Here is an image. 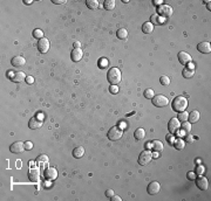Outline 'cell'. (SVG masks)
<instances>
[{
  "instance_id": "obj_43",
  "label": "cell",
  "mask_w": 211,
  "mask_h": 201,
  "mask_svg": "<svg viewBox=\"0 0 211 201\" xmlns=\"http://www.w3.org/2000/svg\"><path fill=\"white\" fill-rule=\"evenodd\" d=\"M195 178H196V173H195V172H189V173H188V179L194 180Z\"/></svg>"
},
{
  "instance_id": "obj_20",
  "label": "cell",
  "mask_w": 211,
  "mask_h": 201,
  "mask_svg": "<svg viewBox=\"0 0 211 201\" xmlns=\"http://www.w3.org/2000/svg\"><path fill=\"white\" fill-rule=\"evenodd\" d=\"M11 63H12V66H14V67H21V66H24V64L26 63V60H25L22 56H15V57L12 59Z\"/></svg>"
},
{
  "instance_id": "obj_4",
  "label": "cell",
  "mask_w": 211,
  "mask_h": 201,
  "mask_svg": "<svg viewBox=\"0 0 211 201\" xmlns=\"http://www.w3.org/2000/svg\"><path fill=\"white\" fill-rule=\"evenodd\" d=\"M151 159H153V153L149 150L142 151L140 153V157H139V164L140 165H147L150 163Z\"/></svg>"
},
{
  "instance_id": "obj_14",
  "label": "cell",
  "mask_w": 211,
  "mask_h": 201,
  "mask_svg": "<svg viewBox=\"0 0 211 201\" xmlns=\"http://www.w3.org/2000/svg\"><path fill=\"white\" fill-rule=\"evenodd\" d=\"M83 56V52L81 50V48H74L72 50V54H70V57H72V61L74 62H79Z\"/></svg>"
},
{
  "instance_id": "obj_48",
  "label": "cell",
  "mask_w": 211,
  "mask_h": 201,
  "mask_svg": "<svg viewBox=\"0 0 211 201\" xmlns=\"http://www.w3.org/2000/svg\"><path fill=\"white\" fill-rule=\"evenodd\" d=\"M154 4H156V5H163V1H161V0H156V1H154Z\"/></svg>"
},
{
  "instance_id": "obj_35",
  "label": "cell",
  "mask_w": 211,
  "mask_h": 201,
  "mask_svg": "<svg viewBox=\"0 0 211 201\" xmlns=\"http://www.w3.org/2000/svg\"><path fill=\"white\" fill-rule=\"evenodd\" d=\"M159 82H161L162 86H168L169 83H170V78H169L168 76H165V75H163V76H161V78H159Z\"/></svg>"
},
{
  "instance_id": "obj_45",
  "label": "cell",
  "mask_w": 211,
  "mask_h": 201,
  "mask_svg": "<svg viewBox=\"0 0 211 201\" xmlns=\"http://www.w3.org/2000/svg\"><path fill=\"white\" fill-rule=\"evenodd\" d=\"M196 172H197L198 174H202V173L204 172V169H203V166H197V170H196Z\"/></svg>"
},
{
  "instance_id": "obj_16",
  "label": "cell",
  "mask_w": 211,
  "mask_h": 201,
  "mask_svg": "<svg viewBox=\"0 0 211 201\" xmlns=\"http://www.w3.org/2000/svg\"><path fill=\"white\" fill-rule=\"evenodd\" d=\"M28 177H29L31 181H33V182L39 181V179H40V171H39V169H34V167L33 169H29Z\"/></svg>"
},
{
  "instance_id": "obj_49",
  "label": "cell",
  "mask_w": 211,
  "mask_h": 201,
  "mask_svg": "<svg viewBox=\"0 0 211 201\" xmlns=\"http://www.w3.org/2000/svg\"><path fill=\"white\" fill-rule=\"evenodd\" d=\"M38 118H39L40 120H44V113H39V115H38Z\"/></svg>"
},
{
  "instance_id": "obj_42",
  "label": "cell",
  "mask_w": 211,
  "mask_h": 201,
  "mask_svg": "<svg viewBox=\"0 0 211 201\" xmlns=\"http://www.w3.org/2000/svg\"><path fill=\"white\" fill-rule=\"evenodd\" d=\"M26 81H27L28 84H33L34 83V77L33 76H28V77H26Z\"/></svg>"
},
{
  "instance_id": "obj_18",
  "label": "cell",
  "mask_w": 211,
  "mask_h": 201,
  "mask_svg": "<svg viewBox=\"0 0 211 201\" xmlns=\"http://www.w3.org/2000/svg\"><path fill=\"white\" fill-rule=\"evenodd\" d=\"M11 79H12V82L20 83V82L24 81V79H26V75H25V73H22V71H15L14 76H13Z\"/></svg>"
},
{
  "instance_id": "obj_25",
  "label": "cell",
  "mask_w": 211,
  "mask_h": 201,
  "mask_svg": "<svg viewBox=\"0 0 211 201\" xmlns=\"http://www.w3.org/2000/svg\"><path fill=\"white\" fill-rule=\"evenodd\" d=\"M116 35H117V37H118V39H121V40H125L127 37H128V32H127V29H125V28H120V29L116 32Z\"/></svg>"
},
{
  "instance_id": "obj_38",
  "label": "cell",
  "mask_w": 211,
  "mask_h": 201,
  "mask_svg": "<svg viewBox=\"0 0 211 201\" xmlns=\"http://www.w3.org/2000/svg\"><path fill=\"white\" fill-rule=\"evenodd\" d=\"M166 139H168V143H169V144H174V143H175V140H176V139H175V137H174L173 135H171V136L169 135V136L166 137Z\"/></svg>"
},
{
  "instance_id": "obj_13",
  "label": "cell",
  "mask_w": 211,
  "mask_h": 201,
  "mask_svg": "<svg viewBox=\"0 0 211 201\" xmlns=\"http://www.w3.org/2000/svg\"><path fill=\"white\" fill-rule=\"evenodd\" d=\"M196 185H197V187H198L199 189H202V191H206V189L209 188V181H208V179L204 178V177H199V178L196 180Z\"/></svg>"
},
{
  "instance_id": "obj_10",
  "label": "cell",
  "mask_w": 211,
  "mask_h": 201,
  "mask_svg": "<svg viewBox=\"0 0 211 201\" xmlns=\"http://www.w3.org/2000/svg\"><path fill=\"white\" fill-rule=\"evenodd\" d=\"M10 150L12 153H21L25 150V143L22 142H15L10 146Z\"/></svg>"
},
{
  "instance_id": "obj_36",
  "label": "cell",
  "mask_w": 211,
  "mask_h": 201,
  "mask_svg": "<svg viewBox=\"0 0 211 201\" xmlns=\"http://www.w3.org/2000/svg\"><path fill=\"white\" fill-rule=\"evenodd\" d=\"M33 36L35 37V39H42L44 37V32H42L41 29H34V32H33Z\"/></svg>"
},
{
  "instance_id": "obj_47",
  "label": "cell",
  "mask_w": 211,
  "mask_h": 201,
  "mask_svg": "<svg viewBox=\"0 0 211 201\" xmlns=\"http://www.w3.org/2000/svg\"><path fill=\"white\" fill-rule=\"evenodd\" d=\"M14 74H15V71H12V70H10V71H8V74H7V76H8L10 78H12V77L14 76Z\"/></svg>"
},
{
  "instance_id": "obj_6",
  "label": "cell",
  "mask_w": 211,
  "mask_h": 201,
  "mask_svg": "<svg viewBox=\"0 0 211 201\" xmlns=\"http://www.w3.org/2000/svg\"><path fill=\"white\" fill-rule=\"evenodd\" d=\"M38 49L40 53L42 54H45L49 50V40L46 39V37H42L39 40V42H38Z\"/></svg>"
},
{
  "instance_id": "obj_44",
  "label": "cell",
  "mask_w": 211,
  "mask_h": 201,
  "mask_svg": "<svg viewBox=\"0 0 211 201\" xmlns=\"http://www.w3.org/2000/svg\"><path fill=\"white\" fill-rule=\"evenodd\" d=\"M110 200H111V201H121L122 199H121L118 195H115V194H114V195L110 198Z\"/></svg>"
},
{
  "instance_id": "obj_3",
  "label": "cell",
  "mask_w": 211,
  "mask_h": 201,
  "mask_svg": "<svg viewBox=\"0 0 211 201\" xmlns=\"http://www.w3.org/2000/svg\"><path fill=\"white\" fill-rule=\"evenodd\" d=\"M122 135H123V130L122 129H120L118 126H113L109 131H108V138L110 139V140H118L121 137H122Z\"/></svg>"
},
{
  "instance_id": "obj_15",
  "label": "cell",
  "mask_w": 211,
  "mask_h": 201,
  "mask_svg": "<svg viewBox=\"0 0 211 201\" xmlns=\"http://www.w3.org/2000/svg\"><path fill=\"white\" fill-rule=\"evenodd\" d=\"M177 57H178V61H180L182 64H188L189 62H191V56H190V54H188V53H185V52H180L178 55H177Z\"/></svg>"
},
{
  "instance_id": "obj_2",
  "label": "cell",
  "mask_w": 211,
  "mask_h": 201,
  "mask_svg": "<svg viewBox=\"0 0 211 201\" xmlns=\"http://www.w3.org/2000/svg\"><path fill=\"white\" fill-rule=\"evenodd\" d=\"M107 78H108V82L111 86H116L118 82H121V78H122L121 70L118 68H116V67L109 69V71L107 74Z\"/></svg>"
},
{
  "instance_id": "obj_23",
  "label": "cell",
  "mask_w": 211,
  "mask_h": 201,
  "mask_svg": "<svg viewBox=\"0 0 211 201\" xmlns=\"http://www.w3.org/2000/svg\"><path fill=\"white\" fill-rule=\"evenodd\" d=\"M153 30H154V25H153L151 22H144V23H143V26H142V32H143L144 34H150V33H153Z\"/></svg>"
},
{
  "instance_id": "obj_24",
  "label": "cell",
  "mask_w": 211,
  "mask_h": 201,
  "mask_svg": "<svg viewBox=\"0 0 211 201\" xmlns=\"http://www.w3.org/2000/svg\"><path fill=\"white\" fill-rule=\"evenodd\" d=\"M134 136H135V139L136 140H141V139H143L146 137V132H144V130L142 128H139V129L135 130Z\"/></svg>"
},
{
  "instance_id": "obj_34",
  "label": "cell",
  "mask_w": 211,
  "mask_h": 201,
  "mask_svg": "<svg viewBox=\"0 0 211 201\" xmlns=\"http://www.w3.org/2000/svg\"><path fill=\"white\" fill-rule=\"evenodd\" d=\"M175 147H176L177 150H182V149H184V140H182L181 138L176 139V140H175Z\"/></svg>"
},
{
  "instance_id": "obj_31",
  "label": "cell",
  "mask_w": 211,
  "mask_h": 201,
  "mask_svg": "<svg viewBox=\"0 0 211 201\" xmlns=\"http://www.w3.org/2000/svg\"><path fill=\"white\" fill-rule=\"evenodd\" d=\"M188 116H189V113L187 111L178 112V119H180V122H187V120H188Z\"/></svg>"
},
{
  "instance_id": "obj_52",
  "label": "cell",
  "mask_w": 211,
  "mask_h": 201,
  "mask_svg": "<svg viewBox=\"0 0 211 201\" xmlns=\"http://www.w3.org/2000/svg\"><path fill=\"white\" fill-rule=\"evenodd\" d=\"M80 46H81L80 42H75V44H74V47H75V48H80Z\"/></svg>"
},
{
  "instance_id": "obj_19",
  "label": "cell",
  "mask_w": 211,
  "mask_h": 201,
  "mask_svg": "<svg viewBox=\"0 0 211 201\" xmlns=\"http://www.w3.org/2000/svg\"><path fill=\"white\" fill-rule=\"evenodd\" d=\"M199 112L197 111V110H194V111H191L190 113H189V116H188V119H189V123H197L198 120H199Z\"/></svg>"
},
{
  "instance_id": "obj_29",
  "label": "cell",
  "mask_w": 211,
  "mask_h": 201,
  "mask_svg": "<svg viewBox=\"0 0 211 201\" xmlns=\"http://www.w3.org/2000/svg\"><path fill=\"white\" fill-rule=\"evenodd\" d=\"M153 150L156 152H159L163 150V143L159 140H154L153 142Z\"/></svg>"
},
{
  "instance_id": "obj_8",
  "label": "cell",
  "mask_w": 211,
  "mask_h": 201,
  "mask_svg": "<svg viewBox=\"0 0 211 201\" xmlns=\"http://www.w3.org/2000/svg\"><path fill=\"white\" fill-rule=\"evenodd\" d=\"M180 128H181V122H180L178 118H171L170 120H169V123H168V130L170 131L171 133H175Z\"/></svg>"
},
{
  "instance_id": "obj_30",
  "label": "cell",
  "mask_w": 211,
  "mask_h": 201,
  "mask_svg": "<svg viewBox=\"0 0 211 201\" xmlns=\"http://www.w3.org/2000/svg\"><path fill=\"white\" fill-rule=\"evenodd\" d=\"M115 7H116V4H115L114 0H106V1H104V8H106V10L111 11V10H114Z\"/></svg>"
},
{
  "instance_id": "obj_17",
  "label": "cell",
  "mask_w": 211,
  "mask_h": 201,
  "mask_svg": "<svg viewBox=\"0 0 211 201\" xmlns=\"http://www.w3.org/2000/svg\"><path fill=\"white\" fill-rule=\"evenodd\" d=\"M197 49H198V52H201L203 54H209L211 52V45L209 42H201L197 46Z\"/></svg>"
},
{
  "instance_id": "obj_50",
  "label": "cell",
  "mask_w": 211,
  "mask_h": 201,
  "mask_svg": "<svg viewBox=\"0 0 211 201\" xmlns=\"http://www.w3.org/2000/svg\"><path fill=\"white\" fill-rule=\"evenodd\" d=\"M187 142H192V136H187Z\"/></svg>"
},
{
  "instance_id": "obj_28",
  "label": "cell",
  "mask_w": 211,
  "mask_h": 201,
  "mask_svg": "<svg viewBox=\"0 0 211 201\" xmlns=\"http://www.w3.org/2000/svg\"><path fill=\"white\" fill-rule=\"evenodd\" d=\"M86 5H87V7L91 8V10H96V8L99 7V1H97V0H87V1H86Z\"/></svg>"
},
{
  "instance_id": "obj_9",
  "label": "cell",
  "mask_w": 211,
  "mask_h": 201,
  "mask_svg": "<svg viewBox=\"0 0 211 201\" xmlns=\"http://www.w3.org/2000/svg\"><path fill=\"white\" fill-rule=\"evenodd\" d=\"M159 189H161V185H159L157 181H151V182L148 185V187H147V192H148L149 195H155V194H157V193L159 192Z\"/></svg>"
},
{
  "instance_id": "obj_26",
  "label": "cell",
  "mask_w": 211,
  "mask_h": 201,
  "mask_svg": "<svg viewBox=\"0 0 211 201\" xmlns=\"http://www.w3.org/2000/svg\"><path fill=\"white\" fill-rule=\"evenodd\" d=\"M182 75L184 78H191L195 75V70L194 69H189V68H184L182 71Z\"/></svg>"
},
{
  "instance_id": "obj_37",
  "label": "cell",
  "mask_w": 211,
  "mask_h": 201,
  "mask_svg": "<svg viewBox=\"0 0 211 201\" xmlns=\"http://www.w3.org/2000/svg\"><path fill=\"white\" fill-rule=\"evenodd\" d=\"M107 66H108L107 59H101V60H100V67L103 68V67H107Z\"/></svg>"
},
{
  "instance_id": "obj_46",
  "label": "cell",
  "mask_w": 211,
  "mask_h": 201,
  "mask_svg": "<svg viewBox=\"0 0 211 201\" xmlns=\"http://www.w3.org/2000/svg\"><path fill=\"white\" fill-rule=\"evenodd\" d=\"M53 3L56 4V5H60V4H65L66 1H65V0H53Z\"/></svg>"
},
{
  "instance_id": "obj_53",
  "label": "cell",
  "mask_w": 211,
  "mask_h": 201,
  "mask_svg": "<svg viewBox=\"0 0 211 201\" xmlns=\"http://www.w3.org/2000/svg\"><path fill=\"white\" fill-rule=\"evenodd\" d=\"M32 3H33L32 0H31V1H29V0H25V4H27V5H31Z\"/></svg>"
},
{
  "instance_id": "obj_41",
  "label": "cell",
  "mask_w": 211,
  "mask_h": 201,
  "mask_svg": "<svg viewBox=\"0 0 211 201\" xmlns=\"http://www.w3.org/2000/svg\"><path fill=\"white\" fill-rule=\"evenodd\" d=\"M114 194H115V193H114L113 189H107V191H106V196H108V198H111Z\"/></svg>"
},
{
  "instance_id": "obj_54",
  "label": "cell",
  "mask_w": 211,
  "mask_h": 201,
  "mask_svg": "<svg viewBox=\"0 0 211 201\" xmlns=\"http://www.w3.org/2000/svg\"><path fill=\"white\" fill-rule=\"evenodd\" d=\"M51 185H52V184H51V181H49V182H48V181H46V182H45V186H46V187H48V186H51Z\"/></svg>"
},
{
  "instance_id": "obj_21",
  "label": "cell",
  "mask_w": 211,
  "mask_h": 201,
  "mask_svg": "<svg viewBox=\"0 0 211 201\" xmlns=\"http://www.w3.org/2000/svg\"><path fill=\"white\" fill-rule=\"evenodd\" d=\"M38 163H39V166H40V167H45V166H47V165H48V157L45 155V154L39 155V158H38Z\"/></svg>"
},
{
  "instance_id": "obj_12",
  "label": "cell",
  "mask_w": 211,
  "mask_h": 201,
  "mask_svg": "<svg viewBox=\"0 0 211 201\" xmlns=\"http://www.w3.org/2000/svg\"><path fill=\"white\" fill-rule=\"evenodd\" d=\"M28 126H29V129H32V130L40 129V128L42 126V120H40L38 117L31 118V119H29V122H28Z\"/></svg>"
},
{
  "instance_id": "obj_33",
  "label": "cell",
  "mask_w": 211,
  "mask_h": 201,
  "mask_svg": "<svg viewBox=\"0 0 211 201\" xmlns=\"http://www.w3.org/2000/svg\"><path fill=\"white\" fill-rule=\"evenodd\" d=\"M155 96V91L153 89H147L144 91V97L148 98V99H153V97Z\"/></svg>"
},
{
  "instance_id": "obj_27",
  "label": "cell",
  "mask_w": 211,
  "mask_h": 201,
  "mask_svg": "<svg viewBox=\"0 0 211 201\" xmlns=\"http://www.w3.org/2000/svg\"><path fill=\"white\" fill-rule=\"evenodd\" d=\"M164 22V19L162 18V17H158V15H156V14H154L153 17H151V23L155 26V25H162Z\"/></svg>"
},
{
  "instance_id": "obj_51",
  "label": "cell",
  "mask_w": 211,
  "mask_h": 201,
  "mask_svg": "<svg viewBox=\"0 0 211 201\" xmlns=\"http://www.w3.org/2000/svg\"><path fill=\"white\" fill-rule=\"evenodd\" d=\"M153 158H155V159H157V158H158V153H157L156 151L153 153Z\"/></svg>"
},
{
  "instance_id": "obj_1",
  "label": "cell",
  "mask_w": 211,
  "mask_h": 201,
  "mask_svg": "<svg viewBox=\"0 0 211 201\" xmlns=\"http://www.w3.org/2000/svg\"><path fill=\"white\" fill-rule=\"evenodd\" d=\"M171 106H173V110L176 111V112L185 111V109L188 108V99L185 97H183V96H177L173 101Z\"/></svg>"
},
{
  "instance_id": "obj_40",
  "label": "cell",
  "mask_w": 211,
  "mask_h": 201,
  "mask_svg": "<svg viewBox=\"0 0 211 201\" xmlns=\"http://www.w3.org/2000/svg\"><path fill=\"white\" fill-rule=\"evenodd\" d=\"M32 149H33V144H32L31 142H26V143H25V150L31 151Z\"/></svg>"
},
{
  "instance_id": "obj_22",
  "label": "cell",
  "mask_w": 211,
  "mask_h": 201,
  "mask_svg": "<svg viewBox=\"0 0 211 201\" xmlns=\"http://www.w3.org/2000/svg\"><path fill=\"white\" fill-rule=\"evenodd\" d=\"M83 154H84V149L82 146H77V147H75L73 150V157L76 158V159L83 157Z\"/></svg>"
},
{
  "instance_id": "obj_5",
  "label": "cell",
  "mask_w": 211,
  "mask_h": 201,
  "mask_svg": "<svg viewBox=\"0 0 211 201\" xmlns=\"http://www.w3.org/2000/svg\"><path fill=\"white\" fill-rule=\"evenodd\" d=\"M153 104L157 108H163L169 104V99L163 95H156L153 97Z\"/></svg>"
},
{
  "instance_id": "obj_7",
  "label": "cell",
  "mask_w": 211,
  "mask_h": 201,
  "mask_svg": "<svg viewBox=\"0 0 211 201\" xmlns=\"http://www.w3.org/2000/svg\"><path fill=\"white\" fill-rule=\"evenodd\" d=\"M157 12H158L162 17H164V18H169V17H171V15H173V13H174L173 7H171V6H169V5H161V6H158Z\"/></svg>"
},
{
  "instance_id": "obj_32",
  "label": "cell",
  "mask_w": 211,
  "mask_h": 201,
  "mask_svg": "<svg viewBox=\"0 0 211 201\" xmlns=\"http://www.w3.org/2000/svg\"><path fill=\"white\" fill-rule=\"evenodd\" d=\"M181 128H182V130L184 131V132H190L191 131V123H189V122H183L182 123V125H181Z\"/></svg>"
},
{
  "instance_id": "obj_11",
  "label": "cell",
  "mask_w": 211,
  "mask_h": 201,
  "mask_svg": "<svg viewBox=\"0 0 211 201\" xmlns=\"http://www.w3.org/2000/svg\"><path fill=\"white\" fill-rule=\"evenodd\" d=\"M44 175H45V178H46L47 180H54V179H56V177H58V171H56V169H54V167H47V169L45 170Z\"/></svg>"
},
{
  "instance_id": "obj_39",
  "label": "cell",
  "mask_w": 211,
  "mask_h": 201,
  "mask_svg": "<svg viewBox=\"0 0 211 201\" xmlns=\"http://www.w3.org/2000/svg\"><path fill=\"white\" fill-rule=\"evenodd\" d=\"M109 90H110L111 94H117V93H118V87H117V86H111Z\"/></svg>"
}]
</instances>
